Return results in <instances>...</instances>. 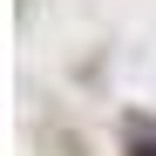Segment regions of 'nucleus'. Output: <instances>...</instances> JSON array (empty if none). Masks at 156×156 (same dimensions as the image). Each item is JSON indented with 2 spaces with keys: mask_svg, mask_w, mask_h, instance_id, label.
I'll return each mask as SVG.
<instances>
[{
  "mask_svg": "<svg viewBox=\"0 0 156 156\" xmlns=\"http://www.w3.org/2000/svg\"><path fill=\"white\" fill-rule=\"evenodd\" d=\"M136 156H156V143H143V149H136Z\"/></svg>",
  "mask_w": 156,
  "mask_h": 156,
  "instance_id": "obj_1",
  "label": "nucleus"
}]
</instances>
